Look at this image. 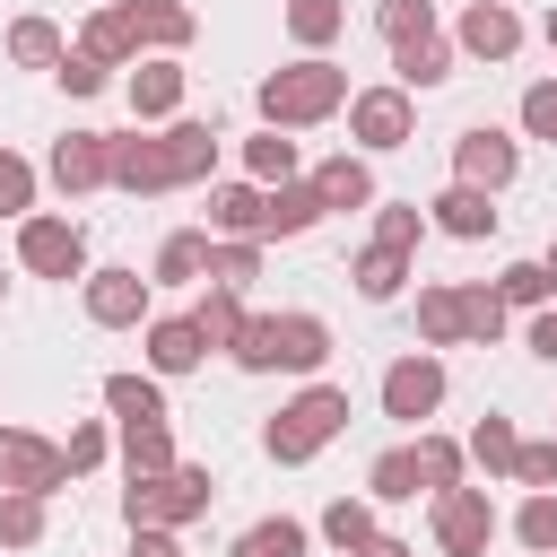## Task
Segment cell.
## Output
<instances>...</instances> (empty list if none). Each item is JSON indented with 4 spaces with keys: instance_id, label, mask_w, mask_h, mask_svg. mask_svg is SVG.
<instances>
[{
    "instance_id": "cell-1",
    "label": "cell",
    "mask_w": 557,
    "mask_h": 557,
    "mask_svg": "<svg viewBox=\"0 0 557 557\" xmlns=\"http://www.w3.org/2000/svg\"><path fill=\"white\" fill-rule=\"evenodd\" d=\"M200 35V17L183 9V0H96V17H87V35H78V52H96V61H139V52H183Z\"/></svg>"
},
{
    "instance_id": "cell-2",
    "label": "cell",
    "mask_w": 557,
    "mask_h": 557,
    "mask_svg": "<svg viewBox=\"0 0 557 557\" xmlns=\"http://www.w3.org/2000/svg\"><path fill=\"white\" fill-rule=\"evenodd\" d=\"M348 96H357L348 70L322 61V52H305V61H287V70L261 78V122H270V131H313V122H331Z\"/></svg>"
},
{
    "instance_id": "cell-3",
    "label": "cell",
    "mask_w": 557,
    "mask_h": 557,
    "mask_svg": "<svg viewBox=\"0 0 557 557\" xmlns=\"http://www.w3.org/2000/svg\"><path fill=\"white\" fill-rule=\"evenodd\" d=\"M244 374H322L331 357V322L322 313H252L244 339L226 348Z\"/></svg>"
},
{
    "instance_id": "cell-4",
    "label": "cell",
    "mask_w": 557,
    "mask_h": 557,
    "mask_svg": "<svg viewBox=\"0 0 557 557\" xmlns=\"http://www.w3.org/2000/svg\"><path fill=\"white\" fill-rule=\"evenodd\" d=\"M339 426H348V392H339V383H305V392L278 400V418L261 426V453H270L278 470H296V461H313Z\"/></svg>"
},
{
    "instance_id": "cell-5",
    "label": "cell",
    "mask_w": 557,
    "mask_h": 557,
    "mask_svg": "<svg viewBox=\"0 0 557 557\" xmlns=\"http://www.w3.org/2000/svg\"><path fill=\"white\" fill-rule=\"evenodd\" d=\"M209 505H218L209 461H174V470H148V479L122 487V522H165V531H183V522H200Z\"/></svg>"
},
{
    "instance_id": "cell-6",
    "label": "cell",
    "mask_w": 557,
    "mask_h": 557,
    "mask_svg": "<svg viewBox=\"0 0 557 557\" xmlns=\"http://www.w3.org/2000/svg\"><path fill=\"white\" fill-rule=\"evenodd\" d=\"M348 139H357L366 157L409 148V139H418V104H409V87H400V78H392V87H357V96H348Z\"/></svg>"
},
{
    "instance_id": "cell-7",
    "label": "cell",
    "mask_w": 557,
    "mask_h": 557,
    "mask_svg": "<svg viewBox=\"0 0 557 557\" xmlns=\"http://www.w3.org/2000/svg\"><path fill=\"white\" fill-rule=\"evenodd\" d=\"M435 409H444V357H435V348L392 357V366H383V418H392V426H426Z\"/></svg>"
},
{
    "instance_id": "cell-8",
    "label": "cell",
    "mask_w": 557,
    "mask_h": 557,
    "mask_svg": "<svg viewBox=\"0 0 557 557\" xmlns=\"http://www.w3.org/2000/svg\"><path fill=\"white\" fill-rule=\"evenodd\" d=\"M17 261L35 278H87V226L78 218H17Z\"/></svg>"
},
{
    "instance_id": "cell-9",
    "label": "cell",
    "mask_w": 557,
    "mask_h": 557,
    "mask_svg": "<svg viewBox=\"0 0 557 557\" xmlns=\"http://www.w3.org/2000/svg\"><path fill=\"white\" fill-rule=\"evenodd\" d=\"M0 487H35V496H61L70 487V453L35 426H0Z\"/></svg>"
},
{
    "instance_id": "cell-10",
    "label": "cell",
    "mask_w": 557,
    "mask_h": 557,
    "mask_svg": "<svg viewBox=\"0 0 557 557\" xmlns=\"http://www.w3.org/2000/svg\"><path fill=\"white\" fill-rule=\"evenodd\" d=\"M496 540V496L487 487H444L435 496V548L444 557H487Z\"/></svg>"
},
{
    "instance_id": "cell-11",
    "label": "cell",
    "mask_w": 557,
    "mask_h": 557,
    "mask_svg": "<svg viewBox=\"0 0 557 557\" xmlns=\"http://www.w3.org/2000/svg\"><path fill=\"white\" fill-rule=\"evenodd\" d=\"M44 174L78 200V191H104L113 183V131H61L52 139V157H44Z\"/></svg>"
},
{
    "instance_id": "cell-12",
    "label": "cell",
    "mask_w": 557,
    "mask_h": 557,
    "mask_svg": "<svg viewBox=\"0 0 557 557\" xmlns=\"http://www.w3.org/2000/svg\"><path fill=\"white\" fill-rule=\"evenodd\" d=\"M522 174V139H505V131H461L453 139V183H479V191H505Z\"/></svg>"
},
{
    "instance_id": "cell-13",
    "label": "cell",
    "mask_w": 557,
    "mask_h": 557,
    "mask_svg": "<svg viewBox=\"0 0 557 557\" xmlns=\"http://www.w3.org/2000/svg\"><path fill=\"white\" fill-rule=\"evenodd\" d=\"M113 191H131V200H157V191H174L165 131H157V139H148V131H122V139H113Z\"/></svg>"
},
{
    "instance_id": "cell-14",
    "label": "cell",
    "mask_w": 557,
    "mask_h": 557,
    "mask_svg": "<svg viewBox=\"0 0 557 557\" xmlns=\"http://www.w3.org/2000/svg\"><path fill=\"white\" fill-rule=\"evenodd\" d=\"M78 287H87V322L96 331H131V322H148V287L157 278H139V270H87Z\"/></svg>"
},
{
    "instance_id": "cell-15",
    "label": "cell",
    "mask_w": 557,
    "mask_h": 557,
    "mask_svg": "<svg viewBox=\"0 0 557 557\" xmlns=\"http://www.w3.org/2000/svg\"><path fill=\"white\" fill-rule=\"evenodd\" d=\"M453 35H461V52H470V61H513V52H522V17H513L505 0H470Z\"/></svg>"
},
{
    "instance_id": "cell-16",
    "label": "cell",
    "mask_w": 557,
    "mask_h": 557,
    "mask_svg": "<svg viewBox=\"0 0 557 557\" xmlns=\"http://www.w3.org/2000/svg\"><path fill=\"white\" fill-rule=\"evenodd\" d=\"M426 226L479 244V235H496V191H479V183H444V191L426 200Z\"/></svg>"
},
{
    "instance_id": "cell-17",
    "label": "cell",
    "mask_w": 557,
    "mask_h": 557,
    "mask_svg": "<svg viewBox=\"0 0 557 557\" xmlns=\"http://www.w3.org/2000/svg\"><path fill=\"white\" fill-rule=\"evenodd\" d=\"M139 348H148V374H191V366L209 357V331H200L191 313H157Z\"/></svg>"
},
{
    "instance_id": "cell-18",
    "label": "cell",
    "mask_w": 557,
    "mask_h": 557,
    "mask_svg": "<svg viewBox=\"0 0 557 557\" xmlns=\"http://www.w3.org/2000/svg\"><path fill=\"white\" fill-rule=\"evenodd\" d=\"M131 113L139 122H174V104H183V70H174V52H148L139 70H131Z\"/></svg>"
},
{
    "instance_id": "cell-19",
    "label": "cell",
    "mask_w": 557,
    "mask_h": 557,
    "mask_svg": "<svg viewBox=\"0 0 557 557\" xmlns=\"http://www.w3.org/2000/svg\"><path fill=\"white\" fill-rule=\"evenodd\" d=\"M305 183L322 191V209H374V200H383V191H374V165H366V157H348V148H339V157H322Z\"/></svg>"
},
{
    "instance_id": "cell-20",
    "label": "cell",
    "mask_w": 557,
    "mask_h": 557,
    "mask_svg": "<svg viewBox=\"0 0 557 557\" xmlns=\"http://www.w3.org/2000/svg\"><path fill=\"white\" fill-rule=\"evenodd\" d=\"M270 218V183H209V235H252L261 244Z\"/></svg>"
},
{
    "instance_id": "cell-21",
    "label": "cell",
    "mask_w": 557,
    "mask_h": 557,
    "mask_svg": "<svg viewBox=\"0 0 557 557\" xmlns=\"http://www.w3.org/2000/svg\"><path fill=\"white\" fill-rule=\"evenodd\" d=\"M392 78H400L409 96L444 87V78H453V44H444V35H409V44H392Z\"/></svg>"
},
{
    "instance_id": "cell-22",
    "label": "cell",
    "mask_w": 557,
    "mask_h": 557,
    "mask_svg": "<svg viewBox=\"0 0 557 557\" xmlns=\"http://www.w3.org/2000/svg\"><path fill=\"white\" fill-rule=\"evenodd\" d=\"M331 209H322V191L313 183H270V218H261V244H278V235H313Z\"/></svg>"
},
{
    "instance_id": "cell-23",
    "label": "cell",
    "mask_w": 557,
    "mask_h": 557,
    "mask_svg": "<svg viewBox=\"0 0 557 557\" xmlns=\"http://www.w3.org/2000/svg\"><path fill=\"white\" fill-rule=\"evenodd\" d=\"M165 157H174V191L218 174V131L209 122H165Z\"/></svg>"
},
{
    "instance_id": "cell-24",
    "label": "cell",
    "mask_w": 557,
    "mask_h": 557,
    "mask_svg": "<svg viewBox=\"0 0 557 557\" xmlns=\"http://www.w3.org/2000/svg\"><path fill=\"white\" fill-rule=\"evenodd\" d=\"M148 278H157V287H200V278H209V226H183V235H165Z\"/></svg>"
},
{
    "instance_id": "cell-25",
    "label": "cell",
    "mask_w": 557,
    "mask_h": 557,
    "mask_svg": "<svg viewBox=\"0 0 557 557\" xmlns=\"http://www.w3.org/2000/svg\"><path fill=\"white\" fill-rule=\"evenodd\" d=\"M366 496H374V505H409V496H426L418 444H392V453H374V470H366Z\"/></svg>"
},
{
    "instance_id": "cell-26",
    "label": "cell",
    "mask_w": 557,
    "mask_h": 557,
    "mask_svg": "<svg viewBox=\"0 0 557 557\" xmlns=\"http://www.w3.org/2000/svg\"><path fill=\"white\" fill-rule=\"evenodd\" d=\"M104 409H113V426H157L165 392H157V374H104Z\"/></svg>"
},
{
    "instance_id": "cell-27",
    "label": "cell",
    "mask_w": 557,
    "mask_h": 557,
    "mask_svg": "<svg viewBox=\"0 0 557 557\" xmlns=\"http://www.w3.org/2000/svg\"><path fill=\"white\" fill-rule=\"evenodd\" d=\"M348 278H357V296H366V305H392V296L409 287V252H392V244H366Z\"/></svg>"
},
{
    "instance_id": "cell-28",
    "label": "cell",
    "mask_w": 557,
    "mask_h": 557,
    "mask_svg": "<svg viewBox=\"0 0 557 557\" xmlns=\"http://www.w3.org/2000/svg\"><path fill=\"white\" fill-rule=\"evenodd\" d=\"M191 322L209 331V348H235V339H244V322H252V313H244V287H209V278H200Z\"/></svg>"
},
{
    "instance_id": "cell-29",
    "label": "cell",
    "mask_w": 557,
    "mask_h": 557,
    "mask_svg": "<svg viewBox=\"0 0 557 557\" xmlns=\"http://www.w3.org/2000/svg\"><path fill=\"white\" fill-rule=\"evenodd\" d=\"M418 339H426V348H461V287H453V278L418 287Z\"/></svg>"
},
{
    "instance_id": "cell-30",
    "label": "cell",
    "mask_w": 557,
    "mask_h": 557,
    "mask_svg": "<svg viewBox=\"0 0 557 557\" xmlns=\"http://www.w3.org/2000/svg\"><path fill=\"white\" fill-rule=\"evenodd\" d=\"M44 522H52V496H35V487H0V548H35Z\"/></svg>"
},
{
    "instance_id": "cell-31",
    "label": "cell",
    "mask_w": 557,
    "mask_h": 557,
    "mask_svg": "<svg viewBox=\"0 0 557 557\" xmlns=\"http://www.w3.org/2000/svg\"><path fill=\"white\" fill-rule=\"evenodd\" d=\"M9 61H17V70H61L70 44H61L52 17H17V26H9Z\"/></svg>"
},
{
    "instance_id": "cell-32",
    "label": "cell",
    "mask_w": 557,
    "mask_h": 557,
    "mask_svg": "<svg viewBox=\"0 0 557 557\" xmlns=\"http://www.w3.org/2000/svg\"><path fill=\"white\" fill-rule=\"evenodd\" d=\"M261 278V244L252 235H209V287H252Z\"/></svg>"
},
{
    "instance_id": "cell-33",
    "label": "cell",
    "mask_w": 557,
    "mask_h": 557,
    "mask_svg": "<svg viewBox=\"0 0 557 557\" xmlns=\"http://www.w3.org/2000/svg\"><path fill=\"white\" fill-rule=\"evenodd\" d=\"M461 339H479V348L505 339V296H496V278H470V287H461Z\"/></svg>"
},
{
    "instance_id": "cell-34",
    "label": "cell",
    "mask_w": 557,
    "mask_h": 557,
    "mask_svg": "<svg viewBox=\"0 0 557 557\" xmlns=\"http://www.w3.org/2000/svg\"><path fill=\"white\" fill-rule=\"evenodd\" d=\"M513 453H522V435H513V418H496V409H487V418L470 426V461H479L487 479H513Z\"/></svg>"
},
{
    "instance_id": "cell-35",
    "label": "cell",
    "mask_w": 557,
    "mask_h": 557,
    "mask_svg": "<svg viewBox=\"0 0 557 557\" xmlns=\"http://www.w3.org/2000/svg\"><path fill=\"white\" fill-rule=\"evenodd\" d=\"M244 174L252 183H296V139L287 131H252L244 139Z\"/></svg>"
},
{
    "instance_id": "cell-36",
    "label": "cell",
    "mask_w": 557,
    "mask_h": 557,
    "mask_svg": "<svg viewBox=\"0 0 557 557\" xmlns=\"http://www.w3.org/2000/svg\"><path fill=\"white\" fill-rule=\"evenodd\" d=\"M122 470H131V479L174 470V426H165V418H157V426H122Z\"/></svg>"
},
{
    "instance_id": "cell-37",
    "label": "cell",
    "mask_w": 557,
    "mask_h": 557,
    "mask_svg": "<svg viewBox=\"0 0 557 557\" xmlns=\"http://www.w3.org/2000/svg\"><path fill=\"white\" fill-rule=\"evenodd\" d=\"M418 470H426V496H444V487H461L470 444H453V435H426V426H418Z\"/></svg>"
},
{
    "instance_id": "cell-38",
    "label": "cell",
    "mask_w": 557,
    "mask_h": 557,
    "mask_svg": "<svg viewBox=\"0 0 557 557\" xmlns=\"http://www.w3.org/2000/svg\"><path fill=\"white\" fill-rule=\"evenodd\" d=\"M322 540H331L339 557H357V548L374 540V496H339V505L322 513Z\"/></svg>"
},
{
    "instance_id": "cell-39",
    "label": "cell",
    "mask_w": 557,
    "mask_h": 557,
    "mask_svg": "<svg viewBox=\"0 0 557 557\" xmlns=\"http://www.w3.org/2000/svg\"><path fill=\"white\" fill-rule=\"evenodd\" d=\"M339 26H348V0H287V35H296L305 52H322Z\"/></svg>"
},
{
    "instance_id": "cell-40",
    "label": "cell",
    "mask_w": 557,
    "mask_h": 557,
    "mask_svg": "<svg viewBox=\"0 0 557 557\" xmlns=\"http://www.w3.org/2000/svg\"><path fill=\"white\" fill-rule=\"evenodd\" d=\"M513 540H522L531 557H557V487H531V496H522V513H513Z\"/></svg>"
},
{
    "instance_id": "cell-41",
    "label": "cell",
    "mask_w": 557,
    "mask_h": 557,
    "mask_svg": "<svg viewBox=\"0 0 557 557\" xmlns=\"http://www.w3.org/2000/svg\"><path fill=\"white\" fill-rule=\"evenodd\" d=\"M305 522H287V513H270V522H252L244 540H235V557H305Z\"/></svg>"
},
{
    "instance_id": "cell-42",
    "label": "cell",
    "mask_w": 557,
    "mask_h": 557,
    "mask_svg": "<svg viewBox=\"0 0 557 557\" xmlns=\"http://www.w3.org/2000/svg\"><path fill=\"white\" fill-rule=\"evenodd\" d=\"M418 235H426V209H418V200H374V244L418 252Z\"/></svg>"
},
{
    "instance_id": "cell-43",
    "label": "cell",
    "mask_w": 557,
    "mask_h": 557,
    "mask_svg": "<svg viewBox=\"0 0 557 557\" xmlns=\"http://www.w3.org/2000/svg\"><path fill=\"white\" fill-rule=\"evenodd\" d=\"M496 296H505V305H531V313H540V305L557 296V287H548V261H505V270H496Z\"/></svg>"
},
{
    "instance_id": "cell-44",
    "label": "cell",
    "mask_w": 557,
    "mask_h": 557,
    "mask_svg": "<svg viewBox=\"0 0 557 557\" xmlns=\"http://www.w3.org/2000/svg\"><path fill=\"white\" fill-rule=\"evenodd\" d=\"M374 26H383V44L435 35V0H374Z\"/></svg>"
},
{
    "instance_id": "cell-45",
    "label": "cell",
    "mask_w": 557,
    "mask_h": 557,
    "mask_svg": "<svg viewBox=\"0 0 557 557\" xmlns=\"http://www.w3.org/2000/svg\"><path fill=\"white\" fill-rule=\"evenodd\" d=\"M0 218H35V165L17 148H0Z\"/></svg>"
},
{
    "instance_id": "cell-46",
    "label": "cell",
    "mask_w": 557,
    "mask_h": 557,
    "mask_svg": "<svg viewBox=\"0 0 557 557\" xmlns=\"http://www.w3.org/2000/svg\"><path fill=\"white\" fill-rule=\"evenodd\" d=\"M52 78H61L70 96H104V87H113V61H96V52H70Z\"/></svg>"
},
{
    "instance_id": "cell-47",
    "label": "cell",
    "mask_w": 557,
    "mask_h": 557,
    "mask_svg": "<svg viewBox=\"0 0 557 557\" xmlns=\"http://www.w3.org/2000/svg\"><path fill=\"white\" fill-rule=\"evenodd\" d=\"M61 453H70V479H78V470H96V461H104V453H113V435H104V418H78V426H70V444H61Z\"/></svg>"
},
{
    "instance_id": "cell-48",
    "label": "cell",
    "mask_w": 557,
    "mask_h": 557,
    "mask_svg": "<svg viewBox=\"0 0 557 557\" xmlns=\"http://www.w3.org/2000/svg\"><path fill=\"white\" fill-rule=\"evenodd\" d=\"M522 139H557V78L522 87Z\"/></svg>"
},
{
    "instance_id": "cell-49",
    "label": "cell",
    "mask_w": 557,
    "mask_h": 557,
    "mask_svg": "<svg viewBox=\"0 0 557 557\" xmlns=\"http://www.w3.org/2000/svg\"><path fill=\"white\" fill-rule=\"evenodd\" d=\"M513 487H557V435H548V444H522V453H513Z\"/></svg>"
},
{
    "instance_id": "cell-50",
    "label": "cell",
    "mask_w": 557,
    "mask_h": 557,
    "mask_svg": "<svg viewBox=\"0 0 557 557\" xmlns=\"http://www.w3.org/2000/svg\"><path fill=\"white\" fill-rule=\"evenodd\" d=\"M131 557H183V540L165 522H131Z\"/></svg>"
},
{
    "instance_id": "cell-51",
    "label": "cell",
    "mask_w": 557,
    "mask_h": 557,
    "mask_svg": "<svg viewBox=\"0 0 557 557\" xmlns=\"http://www.w3.org/2000/svg\"><path fill=\"white\" fill-rule=\"evenodd\" d=\"M531 357H548V366H557V305H540V313H531Z\"/></svg>"
},
{
    "instance_id": "cell-52",
    "label": "cell",
    "mask_w": 557,
    "mask_h": 557,
    "mask_svg": "<svg viewBox=\"0 0 557 557\" xmlns=\"http://www.w3.org/2000/svg\"><path fill=\"white\" fill-rule=\"evenodd\" d=\"M357 557H418V548H409V540H392V531H374V540H366Z\"/></svg>"
},
{
    "instance_id": "cell-53",
    "label": "cell",
    "mask_w": 557,
    "mask_h": 557,
    "mask_svg": "<svg viewBox=\"0 0 557 557\" xmlns=\"http://www.w3.org/2000/svg\"><path fill=\"white\" fill-rule=\"evenodd\" d=\"M540 35H548V52H557V9H548V26H540Z\"/></svg>"
},
{
    "instance_id": "cell-54",
    "label": "cell",
    "mask_w": 557,
    "mask_h": 557,
    "mask_svg": "<svg viewBox=\"0 0 557 557\" xmlns=\"http://www.w3.org/2000/svg\"><path fill=\"white\" fill-rule=\"evenodd\" d=\"M548 287H557V252H548Z\"/></svg>"
},
{
    "instance_id": "cell-55",
    "label": "cell",
    "mask_w": 557,
    "mask_h": 557,
    "mask_svg": "<svg viewBox=\"0 0 557 557\" xmlns=\"http://www.w3.org/2000/svg\"><path fill=\"white\" fill-rule=\"evenodd\" d=\"M0 287H9V278H0Z\"/></svg>"
}]
</instances>
